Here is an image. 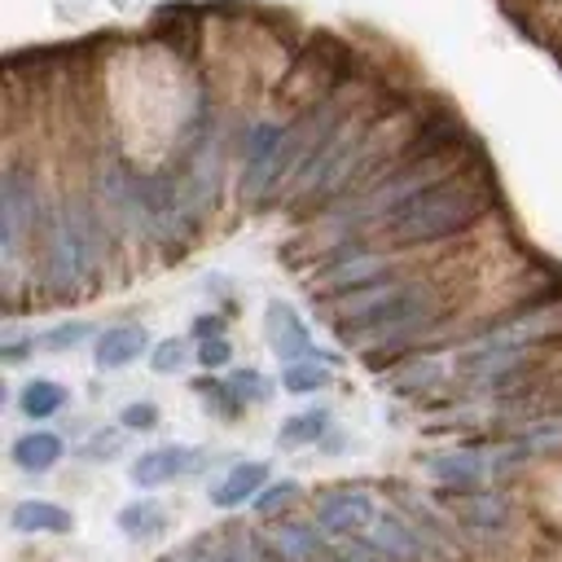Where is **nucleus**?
<instances>
[{
  "mask_svg": "<svg viewBox=\"0 0 562 562\" xmlns=\"http://www.w3.org/2000/svg\"><path fill=\"white\" fill-rule=\"evenodd\" d=\"M167 522H171V514H167V505H162V501H154V496L127 501V505L119 509V531H123V536H136V540L162 536V531H167Z\"/></svg>",
  "mask_w": 562,
  "mask_h": 562,
  "instance_id": "19",
  "label": "nucleus"
},
{
  "mask_svg": "<svg viewBox=\"0 0 562 562\" xmlns=\"http://www.w3.org/2000/svg\"><path fill=\"white\" fill-rule=\"evenodd\" d=\"M228 360H233V342H228V338H202V342H198V364H202L206 373L228 369Z\"/></svg>",
  "mask_w": 562,
  "mask_h": 562,
  "instance_id": "28",
  "label": "nucleus"
},
{
  "mask_svg": "<svg viewBox=\"0 0 562 562\" xmlns=\"http://www.w3.org/2000/svg\"><path fill=\"white\" fill-rule=\"evenodd\" d=\"M189 360H198V347H193L189 338H158L154 351H149V369H154L158 378L180 373Z\"/></svg>",
  "mask_w": 562,
  "mask_h": 562,
  "instance_id": "22",
  "label": "nucleus"
},
{
  "mask_svg": "<svg viewBox=\"0 0 562 562\" xmlns=\"http://www.w3.org/2000/svg\"><path fill=\"white\" fill-rule=\"evenodd\" d=\"M66 404H70V391H66L57 378H31V382H22V391H18V413H22L26 422H48V417H57Z\"/></svg>",
  "mask_w": 562,
  "mask_h": 562,
  "instance_id": "18",
  "label": "nucleus"
},
{
  "mask_svg": "<svg viewBox=\"0 0 562 562\" xmlns=\"http://www.w3.org/2000/svg\"><path fill=\"white\" fill-rule=\"evenodd\" d=\"M228 386L237 391V400L246 404V408H255V404H268L272 400V378L268 373H259V369H233L228 373Z\"/></svg>",
  "mask_w": 562,
  "mask_h": 562,
  "instance_id": "24",
  "label": "nucleus"
},
{
  "mask_svg": "<svg viewBox=\"0 0 562 562\" xmlns=\"http://www.w3.org/2000/svg\"><path fill=\"white\" fill-rule=\"evenodd\" d=\"M329 430H334V413H329V404H312V408H303V413H290V417L281 422V430H277V448L294 452V448L321 443Z\"/></svg>",
  "mask_w": 562,
  "mask_h": 562,
  "instance_id": "17",
  "label": "nucleus"
},
{
  "mask_svg": "<svg viewBox=\"0 0 562 562\" xmlns=\"http://www.w3.org/2000/svg\"><path fill=\"white\" fill-rule=\"evenodd\" d=\"M88 338H97V329L88 321H61V325H53V329L40 334V351H75Z\"/></svg>",
  "mask_w": 562,
  "mask_h": 562,
  "instance_id": "23",
  "label": "nucleus"
},
{
  "mask_svg": "<svg viewBox=\"0 0 562 562\" xmlns=\"http://www.w3.org/2000/svg\"><path fill=\"white\" fill-rule=\"evenodd\" d=\"M334 382V369H329V356H307V360H294V364H281V391L290 395H316Z\"/></svg>",
  "mask_w": 562,
  "mask_h": 562,
  "instance_id": "20",
  "label": "nucleus"
},
{
  "mask_svg": "<svg viewBox=\"0 0 562 562\" xmlns=\"http://www.w3.org/2000/svg\"><path fill=\"white\" fill-rule=\"evenodd\" d=\"M193 391L202 395L206 413H215L220 422H237V417L246 413V404L237 400V391L228 386V378H198V382H193Z\"/></svg>",
  "mask_w": 562,
  "mask_h": 562,
  "instance_id": "21",
  "label": "nucleus"
},
{
  "mask_svg": "<svg viewBox=\"0 0 562 562\" xmlns=\"http://www.w3.org/2000/svg\"><path fill=\"white\" fill-rule=\"evenodd\" d=\"M329 536L316 527V518H281L268 531V549L277 562H307Z\"/></svg>",
  "mask_w": 562,
  "mask_h": 562,
  "instance_id": "15",
  "label": "nucleus"
},
{
  "mask_svg": "<svg viewBox=\"0 0 562 562\" xmlns=\"http://www.w3.org/2000/svg\"><path fill=\"white\" fill-rule=\"evenodd\" d=\"M193 338L202 342V338H224V316L220 312H202L198 321H193Z\"/></svg>",
  "mask_w": 562,
  "mask_h": 562,
  "instance_id": "30",
  "label": "nucleus"
},
{
  "mask_svg": "<svg viewBox=\"0 0 562 562\" xmlns=\"http://www.w3.org/2000/svg\"><path fill=\"white\" fill-rule=\"evenodd\" d=\"M422 474L439 492H479L505 479L496 461V443H452L443 452H430L422 457Z\"/></svg>",
  "mask_w": 562,
  "mask_h": 562,
  "instance_id": "5",
  "label": "nucleus"
},
{
  "mask_svg": "<svg viewBox=\"0 0 562 562\" xmlns=\"http://www.w3.org/2000/svg\"><path fill=\"white\" fill-rule=\"evenodd\" d=\"M299 496H303V487H299L294 479H281V483H268L250 505H255V514H259V518H272V514H285Z\"/></svg>",
  "mask_w": 562,
  "mask_h": 562,
  "instance_id": "25",
  "label": "nucleus"
},
{
  "mask_svg": "<svg viewBox=\"0 0 562 562\" xmlns=\"http://www.w3.org/2000/svg\"><path fill=\"white\" fill-rule=\"evenodd\" d=\"M492 206H496V189L465 167V171L422 189L404 206H395L369 233L391 250H422V246H439V241L470 233L474 224H483L492 215Z\"/></svg>",
  "mask_w": 562,
  "mask_h": 562,
  "instance_id": "3",
  "label": "nucleus"
},
{
  "mask_svg": "<svg viewBox=\"0 0 562 562\" xmlns=\"http://www.w3.org/2000/svg\"><path fill=\"white\" fill-rule=\"evenodd\" d=\"M119 452H123V426H119V430H105V426H101V430H92V439L79 448L83 461H110V457H119Z\"/></svg>",
  "mask_w": 562,
  "mask_h": 562,
  "instance_id": "26",
  "label": "nucleus"
},
{
  "mask_svg": "<svg viewBox=\"0 0 562 562\" xmlns=\"http://www.w3.org/2000/svg\"><path fill=\"white\" fill-rule=\"evenodd\" d=\"M443 382H452V364L435 360L430 351H413L404 360H395V369H386V386L404 400H422V395H435Z\"/></svg>",
  "mask_w": 562,
  "mask_h": 562,
  "instance_id": "12",
  "label": "nucleus"
},
{
  "mask_svg": "<svg viewBox=\"0 0 562 562\" xmlns=\"http://www.w3.org/2000/svg\"><path fill=\"white\" fill-rule=\"evenodd\" d=\"M158 562H202V558H193V553L184 549V553H167V558H158Z\"/></svg>",
  "mask_w": 562,
  "mask_h": 562,
  "instance_id": "31",
  "label": "nucleus"
},
{
  "mask_svg": "<svg viewBox=\"0 0 562 562\" xmlns=\"http://www.w3.org/2000/svg\"><path fill=\"white\" fill-rule=\"evenodd\" d=\"M149 351H154V347H149V329H145V325H132V321L105 325V329L92 338V364H97L101 373H119V369L136 364L140 356H149Z\"/></svg>",
  "mask_w": 562,
  "mask_h": 562,
  "instance_id": "11",
  "label": "nucleus"
},
{
  "mask_svg": "<svg viewBox=\"0 0 562 562\" xmlns=\"http://www.w3.org/2000/svg\"><path fill=\"white\" fill-rule=\"evenodd\" d=\"M263 338H268V347H272V356H277L281 364L321 356V351H316V338H312V329H307V321H303L290 303H281V299H272V303L263 307Z\"/></svg>",
  "mask_w": 562,
  "mask_h": 562,
  "instance_id": "10",
  "label": "nucleus"
},
{
  "mask_svg": "<svg viewBox=\"0 0 562 562\" xmlns=\"http://www.w3.org/2000/svg\"><path fill=\"white\" fill-rule=\"evenodd\" d=\"M443 509L457 527L474 536H505L514 527V501L501 487H479V492H443Z\"/></svg>",
  "mask_w": 562,
  "mask_h": 562,
  "instance_id": "9",
  "label": "nucleus"
},
{
  "mask_svg": "<svg viewBox=\"0 0 562 562\" xmlns=\"http://www.w3.org/2000/svg\"><path fill=\"white\" fill-rule=\"evenodd\" d=\"M9 457H13V465L22 474H48L66 457V439L57 430H26V435L13 439Z\"/></svg>",
  "mask_w": 562,
  "mask_h": 562,
  "instance_id": "16",
  "label": "nucleus"
},
{
  "mask_svg": "<svg viewBox=\"0 0 562 562\" xmlns=\"http://www.w3.org/2000/svg\"><path fill=\"white\" fill-rule=\"evenodd\" d=\"M9 527H13L18 536H66V531H75V514H70L66 505H57V501L26 496V501L13 505Z\"/></svg>",
  "mask_w": 562,
  "mask_h": 562,
  "instance_id": "13",
  "label": "nucleus"
},
{
  "mask_svg": "<svg viewBox=\"0 0 562 562\" xmlns=\"http://www.w3.org/2000/svg\"><path fill=\"white\" fill-rule=\"evenodd\" d=\"M312 518L329 540L364 536L373 527V518H378V501L364 487H329V492H321L312 501Z\"/></svg>",
  "mask_w": 562,
  "mask_h": 562,
  "instance_id": "7",
  "label": "nucleus"
},
{
  "mask_svg": "<svg viewBox=\"0 0 562 562\" xmlns=\"http://www.w3.org/2000/svg\"><path fill=\"white\" fill-rule=\"evenodd\" d=\"M110 224L97 211L92 193H61L53 198V211L44 220V233L35 241V281L48 299H75L83 294L110 259Z\"/></svg>",
  "mask_w": 562,
  "mask_h": 562,
  "instance_id": "2",
  "label": "nucleus"
},
{
  "mask_svg": "<svg viewBox=\"0 0 562 562\" xmlns=\"http://www.w3.org/2000/svg\"><path fill=\"white\" fill-rule=\"evenodd\" d=\"M316 307L329 316L334 334L351 351H360L373 369L443 342V325L452 312L448 290L430 272H413V268L391 272L373 285H360Z\"/></svg>",
  "mask_w": 562,
  "mask_h": 562,
  "instance_id": "1",
  "label": "nucleus"
},
{
  "mask_svg": "<svg viewBox=\"0 0 562 562\" xmlns=\"http://www.w3.org/2000/svg\"><path fill=\"white\" fill-rule=\"evenodd\" d=\"M206 452L202 448H189V443H162V448H145L132 465H127V479L132 487L140 492H154V487H167L176 479H193L206 470Z\"/></svg>",
  "mask_w": 562,
  "mask_h": 562,
  "instance_id": "8",
  "label": "nucleus"
},
{
  "mask_svg": "<svg viewBox=\"0 0 562 562\" xmlns=\"http://www.w3.org/2000/svg\"><path fill=\"white\" fill-rule=\"evenodd\" d=\"M281 136H285V119H250L241 127V145H237V193H241V202L263 206V198L272 189Z\"/></svg>",
  "mask_w": 562,
  "mask_h": 562,
  "instance_id": "6",
  "label": "nucleus"
},
{
  "mask_svg": "<svg viewBox=\"0 0 562 562\" xmlns=\"http://www.w3.org/2000/svg\"><path fill=\"white\" fill-rule=\"evenodd\" d=\"M48 211H53V202L44 198L40 171H35L31 162L9 158L4 171H0V255H4L9 290H13V277H18L22 255H26V250L35 255V241H40V233H44Z\"/></svg>",
  "mask_w": 562,
  "mask_h": 562,
  "instance_id": "4",
  "label": "nucleus"
},
{
  "mask_svg": "<svg viewBox=\"0 0 562 562\" xmlns=\"http://www.w3.org/2000/svg\"><path fill=\"white\" fill-rule=\"evenodd\" d=\"M268 474H272L268 461H237V465H228V474L220 483H211V505L215 509H237V505L255 501L272 483Z\"/></svg>",
  "mask_w": 562,
  "mask_h": 562,
  "instance_id": "14",
  "label": "nucleus"
},
{
  "mask_svg": "<svg viewBox=\"0 0 562 562\" xmlns=\"http://www.w3.org/2000/svg\"><path fill=\"white\" fill-rule=\"evenodd\" d=\"M119 426H123V430H154V426H158V404H154V400H132V404H123Z\"/></svg>",
  "mask_w": 562,
  "mask_h": 562,
  "instance_id": "27",
  "label": "nucleus"
},
{
  "mask_svg": "<svg viewBox=\"0 0 562 562\" xmlns=\"http://www.w3.org/2000/svg\"><path fill=\"white\" fill-rule=\"evenodd\" d=\"M35 347H40V338H35V334H26V338H22V334H9V338H4V347H0V356H4L9 364H18V360H22V356H31Z\"/></svg>",
  "mask_w": 562,
  "mask_h": 562,
  "instance_id": "29",
  "label": "nucleus"
}]
</instances>
